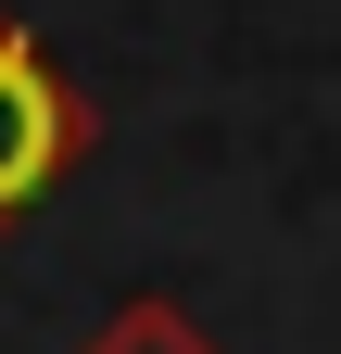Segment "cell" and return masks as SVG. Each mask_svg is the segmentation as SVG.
<instances>
[{
    "instance_id": "obj_1",
    "label": "cell",
    "mask_w": 341,
    "mask_h": 354,
    "mask_svg": "<svg viewBox=\"0 0 341 354\" xmlns=\"http://www.w3.org/2000/svg\"><path fill=\"white\" fill-rule=\"evenodd\" d=\"M101 140V114H89V88H76L51 51H38V26L26 13H0V228L51 190V177Z\"/></svg>"
},
{
    "instance_id": "obj_2",
    "label": "cell",
    "mask_w": 341,
    "mask_h": 354,
    "mask_svg": "<svg viewBox=\"0 0 341 354\" xmlns=\"http://www.w3.org/2000/svg\"><path fill=\"white\" fill-rule=\"evenodd\" d=\"M76 354H228L215 329L190 317V304H164V291H139V304H114V317L76 342Z\"/></svg>"
}]
</instances>
